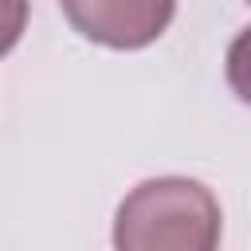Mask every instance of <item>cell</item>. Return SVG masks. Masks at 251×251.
<instances>
[{"mask_svg": "<svg viewBox=\"0 0 251 251\" xmlns=\"http://www.w3.org/2000/svg\"><path fill=\"white\" fill-rule=\"evenodd\" d=\"M220 204L184 176H161L137 184L114 220L118 251H216Z\"/></svg>", "mask_w": 251, "mask_h": 251, "instance_id": "obj_1", "label": "cell"}, {"mask_svg": "<svg viewBox=\"0 0 251 251\" xmlns=\"http://www.w3.org/2000/svg\"><path fill=\"white\" fill-rule=\"evenodd\" d=\"M59 8L82 39L133 51L169 27L176 0H59Z\"/></svg>", "mask_w": 251, "mask_h": 251, "instance_id": "obj_2", "label": "cell"}, {"mask_svg": "<svg viewBox=\"0 0 251 251\" xmlns=\"http://www.w3.org/2000/svg\"><path fill=\"white\" fill-rule=\"evenodd\" d=\"M27 24V0H0V55L16 47Z\"/></svg>", "mask_w": 251, "mask_h": 251, "instance_id": "obj_3", "label": "cell"}]
</instances>
